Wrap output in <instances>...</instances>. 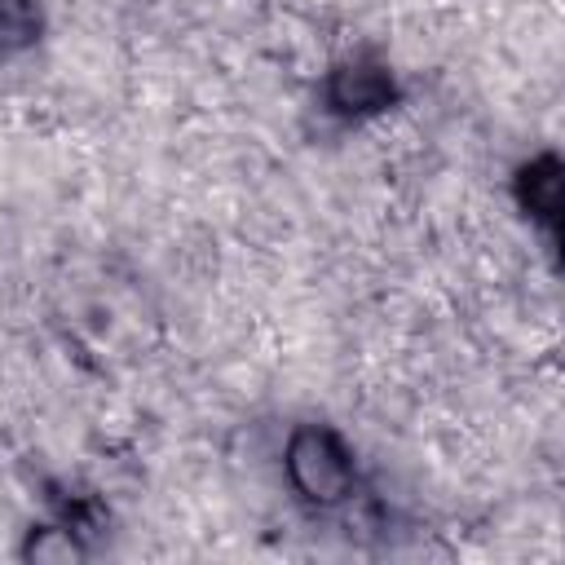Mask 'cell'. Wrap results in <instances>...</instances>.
I'll return each instance as SVG.
<instances>
[{
  "instance_id": "obj_3",
  "label": "cell",
  "mask_w": 565,
  "mask_h": 565,
  "mask_svg": "<svg viewBox=\"0 0 565 565\" xmlns=\"http://www.w3.org/2000/svg\"><path fill=\"white\" fill-rule=\"evenodd\" d=\"M508 194L516 216L547 243V252H561V230H565V163L552 146L525 154L512 177H508Z\"/></svg>"
},
{
  "instance_id": "obj_4",
  "label": "cell",
  "mask_w": 565,
  "mask_h": 565,
  "mask_svg": "<svg viewBox=\"0 0 565 565\" xmlns=\"http://www.w3.org/2000/svg\"><path fill=\"white\" fill-rule=\"evenodd\" d=\"M40 490H44V494H40L44 512L57 516L62 525H71V530L97 552L102 539L110 534V503H106L97 490L75 486V481H62V477H49Z\"/></svg>"
},
{
  "instance_id": "obj_5",
  "label": "cell",
  "mask_w": 565,
  "mask_h": 565,
  "mask_svg": "<svg viewBox=\"0 0 565 565\" xmlns=\"http://www.w3.org/2000/svg\"><path fill=\"white\" fill-rule=\"evenodd\" d=\"M13 552L26 565H84L93 556V547L71 525H62L49 512H40L35 521H26V530H22V539H18Z\"/></svg>"
},
{
  "instance_id": "obj_6",
  "label": "cell",
  "mask_w": 565,
  "mask_h": 565,
  "mask_svg": "<svg viewBox=\"0 0 565 565\" xmlns=\"http://www.w3.org/2000/svg\"><path fill=\"white\" fill-rule=\"evenodd\" d=\"M49 35L44 0H0V66L35 53Z\"/></svg>"
},
{
  "instance_id": "obj_2",
  "label": "cell",
  "mask_w": 565,
  "mask_h": 565,
  "mask_svg": "<svg viewBox=\"0 0 565 565\" xmlns=\"http://www.w3.org/2000/svg\"><path fill=\"white\" fill-rule=\"evenodd\" d=\"M406 102V79L397 62L375 49L358 44L327 62V71L313 84V115L331 132H358L375 119H388Z\"/></svg>"
},
{
  "instance_id": "obj_1",
  "label": "cell",
  "mask_w": 565,
  "mask_h": 565,
  "mask_svg": "<svg viewBox=\"0 0 565 565\" xmlns=\"http://www.w3.org/2000/svg\"><path fill=\"white\" fill-rule=\"evenodd\" d=\"M278 481L296 512H305L309 521H335L366 490V468L340 424L300 415L282 428Z\"/></svg>"
}]
</instances>
